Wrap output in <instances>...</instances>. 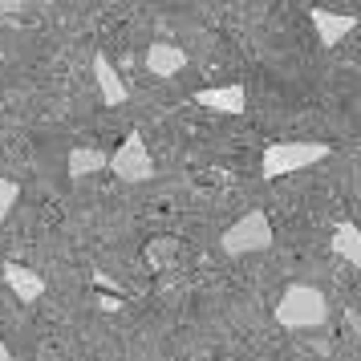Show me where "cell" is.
I'll return each mask as SVG.
<instances>
[{
    "mask_svg": "<svg viewBox=\"0 0 361 361\" xmlns=\"http://www.w3.org/2000/svg\"><path fill=\"white\" fill-rule=\"evenodd\" d=\"M94 284H98V288H102V284H106L110 293H122V288H118V280H110V276H106V272H94Z\"/></svg>",
    "mask_w": 361,
    "mask_h": 361,
    "instance_id": "15",
    "label": "cell"
},
{
    "mask_svg": "<svg viewBox=\"0 0 361 361\" xmlns=\"http://www.w3.org/2000/svg\"><path fill=\"white\" fill-rule=\"evenodd\" d=\"M329 247H333L345 264L361 268V228H357V224H349V219H345V224H337V231H333V244H329Z\"/></svg>",
    "mask_w": 361,
    "mask_h": 361,
    "instance_id": "10",
    "label": "cell"
},
{
    "mask_svg": "<svg viewBox=\"0 0 361 361\" xmlns=\"http://www.w3.org/2000/svg\"><path fill=\"white\" fill-rule=\"evenodd\" d=\"M69 183H78V179H85V175H94V171H102L106 166V154L102 150H94V147H73L69 150Z\"/></svg>",
    "mask_w": 361,
    "mask_h": 361,
    "instance_id": "11",
    "label": "cell"
},
{
    "mask_svg": "<svg viewBox=\"0 0 361 361\" xmlns=\"http://www.w3.org/2000/svg\"><path fill=\"white\" fill-rule=\"evenodd\" d=\"M4 284L17 293L20 305H37L41 293H45V280L37 276V268H25L17 260H4Z\"/></svg>",
    "mask_w": 361,
    "mask_h": 361,
    "instance_id": "6",
    "label": "cell"
},
{
    "mask_svg": "<svg viewBox=\"0 0 361 361\" xmlns=\"http://www.w3.org/2000/svg\"><path fill=\"white\" fill-rule=\"evenodd\" d=\"M98 309L102 312H118L122 309V296H98Z\"/></svg>",
    "mask_w": 361,
    "mask_h": 361,
    "instance_id": "14",
    "label": "cell"
},
{
    "mask_svg": "<svg viewBox=\"0 0 361 361\" xmlns=\"http://www.w3.org/2000/svg\"><path fill=\"white\" fill-rule=\"evenodd\" d=\"M20 8H25V0H0V13H8V17L20 13Z\"/></svg>",
    "mask_w": 361,
    "mask_h": 361,
    "instance_id": "16",
    "label": "cell"
},
{
    "mask_svg": "<svg viewBox=\"0 0 361 361\" xmlns=\"http://www.w3.org/2000/svg\"><path fill=\"white\" fill-rule=\"evenodd\" d=\"M0 361H8V345L0 341Z\"/></svg>",
    "mask_w": 361,
    "mask_h": 361,
    "instance_id": "17",
    "label": "cell"
},
{
    "mask_svg": "<svg viewBox=\"0 0 361 361\" xmlns=\"http://www.w3.org/2000/svg\"><path fill=\"white\" fill-rule=\"evenodd\" d=\"M17 199H20V187L13 179H4V175H0V224H4V215L17 207Z\"/></svg>",
    "mask_w": 361,
    "mask_h": 361,
    "instance_id": "12",
    "label": "cell"
},
{
    "mask_svg": "<svg viewBox=\"0 0 361 361\" xmlns=\"http://www.w3.org/2000/svg\"><path fill=\"white\" fill-rule=\"evenodd\" d=\"M219 247L228 256H252V252H268L272 247V224L264 212H247L219 235Z\"/></svg>",
    "mask_w": 361,
    "mask_h": 361,
    "instance_id": "3",
    "label": "cell"
},
{
    "mask_svg": "<svg viewBox=\"0 0 361 361\" xmlns=\"http://www.w3.org/2000/svg\"><path fill=\"white\" fill-rule=\"evenodd\" d=\"M106 166L114 171L122 183H147L154 179V159H150V147L147 138L134 130L122 138V147L114 150V154H106Z\"/></svg>",
    "mask_w": 361,
    "mask_h": 361,
    "instance_id": "4",
    "label": "cell"
},
{
    "mask_svg": "<svg viewBox=\"0 0 361 361\" xmlns=\"http://www.w3.org/2000/svg\"><path fill=\"white\" fill-rule=\"evenodd\" d=\"M195 102L203 110H215V114H244L247 110V90L244 85H212V90H199Z\"/></svg>",
    "mask_w": 361,
    "mask_h": 361,
    "instance_id": "5",
    "label": "cell"
},
{
    "mask_svg": "<svg viewBox=\"0 0 361 361\" xmlns=\"http://www.w3.org/2000/svg\"><path fill=\"white\" fill-rule=\"evenodd\" d=\"M147 256H150V264L159 268V256H166V260L175 256V240H154V244L147 247Z\"/></svg>",
    "mask_w": 361,
    "mask_h": 361,
    "instance_id": "13",
    "label": "cell"
},
{
    "mask_svg": "<svg viewBox=\"0 0 361 361\" xmlns=\"http://www.w3.org/2000/svg\"><path fill=\"white\" fill-rule=\"evenodd\" d=\"M312 29L321 37V45H341L345 33H353L357 29V17H349V13H329V8H312Z\"/></svg>",
    "mask_w": 361,
    "mask_h": 361,
    "instance_id": "7",
    "label": "cell"
},
{
    "mask_svg": "<svg viewBox=\"0 0 361 361\" xmlns=\"http://www.w3.org/2000/svg\"><path fill=\"white\" fill-rule=\"evenodd\" d=\"M280 329L288 333H309V329H325L329 325V296L312 284H288L280 293L276 309H272Z\"/></svg>",
    "mask_w": 361,
    "mask_h": 361,
    "instance_id": "1",
    "label": "cell"
},
{
    "mask_svg": "<svg viewBox=\"0 0 361 361\" xmlns=\"http://www.w3.org/2000/svg\"><path fill=\"white\" fill-rule=\"evenodd\" d=\"M183 66H187V53L171 41H154L147 49V69L154 78H175V73H183Z\"/></svg>",
    "mask_w": 361,
    "mask_h": 361,
    "instance_id": "9",
    "label": "cell"
},
{
    "mask_svg": "<svg viewBox=\"0 0 361 361\" xmlns=\"http://www.w3.org/2000/svg\"><path fill=\"white\" fill-rule=\"evenodd\" d=\"M329 154L325 142H272L264 147V179H280V175H293V171H305V166L321 163Z\"/></svg>",
    "mask_w": 361,
    "mask_h": 361,
    "instance_id": "2",
    "label": "cell"
},
{
    "mask_svg": "<svg viewBox=\"0 0 361 361\" xmlns=\"http://www.w3.org/2000/svg\"><path fill=\"white\" fill-rule=\"evenodd\" d=\"M94 82H98L102 102H106V106H122V102L130 98V94H126V82L118 78L114 61H110L106 53H94Z\"/></svg>",
    "mask_w": 361,
    "mask_h": 361,
    "instance_id": "8",
    "label": "cell"
}]
</instances>
